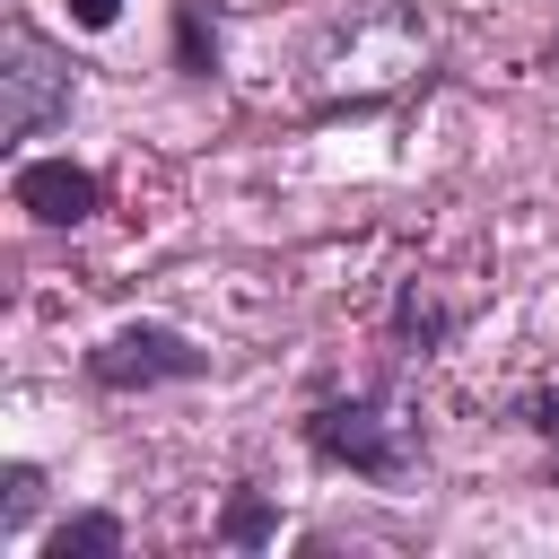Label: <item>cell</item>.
Masks as SVG:
<instances>
[{"label":"cell","mask_w":559,"mask_h":559,"mask_svg":"<svg viewBox=\"0 0 559 559\" xmlns=\"http://www.w3.org/2000/svg\"><path fill=\"white\" fill-rule=\"evenodd\" d=\"M61 114H70V61L35 26H9V44H0V131L9 140H35Z\"/></svg>","instance_id":"obj_1"},{"label":"cell","mask_w":559,"mask_h":559,"mask_svg":"<svg viewBox=\"0 0 559 559\" xmlns=\"http://www.w3.org/2000/svg\"><path fill=\"white\" fill-rule=\"evenodd\" d=\"M210 367V349H192L183 332H166V323H122L105 349H87V376L105 384V393H140V384H183V376H201Z\"/></svg>","instance_id":"obj_2"},{"label":"cell","mask_w":559,"mask_h":559,"mask_svg":"<svg viewBox=\"0 0 559 559\" xmlns=\"http://www.w3.org/2000/svg\"><path fill=\"white\" fill-rule=\"evenodd\" d=\"M306 437H314L323 463H349V472H367V480H393V472H402V437H393V419L367 411V402H323V411L306 419Z\"/></svg>","instance_id":"obj_3"},{"label":"cell","mask_w":559,"mask_h":559,"mask_svg":"<svg viewBox=\"0 0 559 559\" xmlns=\"http://www.w3.org/2000/svg\"><path fill=\"white\" fill-rule=\"evenodd\" d=\"M96 175L87 166H70V157H26L17 166V210L26 218H44V227H79V218H96Z\"/></svg>","instance_id":"obj_4"},{"label":"cell","mask_w":559,"mask_h":559,"mask_svg":"<svg viewBox=\"0 0 559 559\" xmlns=\"http://www.w3.org/2000/svg\"><path fill=\"white\" fill-rule=\"evenodd\" d=\"M122 550V524L114 515H70L44 533V559H114Z\"/></svg>","instance_id":"obj_5"},{"label":"cell","mask_w":559,"mask_h":559,"mask_svg":"<svg viewBox=\"0 0 559 559\" xmlns=\"http://www.w3.org/2000/svg\"><path fill=\"white\" fill-rule=\"evenodd\" d=\"M35 498H44V480H35V463H9V489H0V533H26V515H35Z\"/></svg>","instance_id":"obj_6"},{"label":"cell","mask_w":559,"mask_h":559,"mask_svg":"<svg viewBox=\"0 0 559 559\" xmlns=\"http://www.w3.org/2000/svg\"><path fill=\"white\" fill-rule=\"evenodd\" d=\"M218 533H227V542H245V550H253V542H271V507H262V498H253V489H245V498H227V524H218Z\"/></svg>","instance_id":"obj_7"},{"label":"cell","mask_w":559,"mask_h":559,"mask_svg":"<svg viewBox=\"0 0 559 559\" xmlns=\"http://www.w3.org/2000/svg\"><path fill=\"white\" fill-rule=\"evenodd\" d=\"M183 61L210 79V61H218V44H210V26H201V9H183Z\"/></svg>","instance_id":"obj_8"},{"label":"cell","mask_w":559,"mask_h":559,"mask_svg":"<svg viewBox=\"0 0 559 559\" xmlns=\"http://www.w3.org/2000/svg\"><path fill=\"white\" fill-rule=\"evenodd\" d=\"M437 323H445V314H437V306H428V297L411 288V297H402V332H419V341H437Z\"/></svg>","instance_id":"obj_9"},{"label":"cell","mask_w":559,"mask_h":559,"mask_svg":"<svg viewBox=\"0 0 559 559\" xmlns=\"http://www.w3.org/2000/svg\"><path fill=\"white\" fill-rule=\"evenodd\" d=\"M61 9H70L79 26H114V17H122V0H61Z\"/></svg>","instance_id":"obj_10"}]
</instances>
